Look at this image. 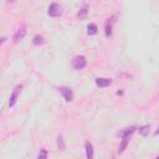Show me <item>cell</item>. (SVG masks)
I'll return each mask as SVG.
<instances>
[{
    "mask_svg": "<svg viewBox=\"0 0 159 159\" xmlns=\"http://www.w3.org/2000/svg\"><path fill=\"white\" fill-rule=\"evenodd\" d=\"M114 17H111L108 19V21L106 22V26H104V32H106V36H111L112 35V27H113V24H114Z\"/></svg>",
    "mask_w": 159,
    "mask_h": 159,
    "instance_id": "8",
    "label": "cell"
},
{
    "mask_svg": "<svg viewBox=\"0 0 159 159\" xmlns=\"http://www.w3.org/2000/svg\"><path fill=\"white\" fill-rule=\"evenodd\" d=\"M97 31H98V27H97L96 24H89V25L87 26V34H88V35H96Z\"/></svg>",
    "mask_w": 159,
    "mask_h": 159,
    "instance_id": "13",
    "label": "cell"
},
{
    "mask_svg": "<svg viewBox=\"0 0 159 159\" xmlns=\"http://www.w3.org/2000/svg\"><path fill=\"white\" fill-rule=\"evenodd\" d=\"M57 144H58V148H60L61 150H65V143H63L62 135H58V137H57Z\"/></svg>",
    "mask_w": 159,
    "mask_h": 159,
    "instance_id": "15",
    "label": "cell"
},
{
    "mask_svg": "<svg viewBox=\"0 0 159 159\" xmlns=\"http://www.w3.org/2000/svg\"><path fill=\"white\" fill-rule=\"evenodd\" d=\"M32 43L36 45V46H40V45H43L45 43V40L41 35H35L34 39H32Z\"/></svg>",
    "mask_w": 159,
    "mask_h": 159,
    "instance_id": "12",
    "label": "cell"
},
{
    "mask_svg": "<svg viewBox=\"0 0 159 159\" xmlns=\"http://www.w3.org/2000/svg\"><path fill=\"white\" fill-rule=\"evenodd\" d=\"M5 41H6V39H5V37H0V46H1V45H2Z\"/></svg>",
    "mask_w": 159,
    "mask_h": 159,
    "instance_id": "17",
    "label": "cell"
},
{
    "mask_svg": "<svg viewBox=\"0 0 159 159\" xmlns=\"http://www.w3.org/2000/svg\"><path fill=\"white\" fill-rule=\"evenodd\" d=\"M37 159H47V150L46 149H41L39 155H37Z\"/></svg>",
    "mask_w": 159,
    "mask_h": 159,
    "instance_id": "16",
    "label": "cell"
},
{
    "mask_svg": "<svg viewBox=\"0 0 159 159\" xmlns=\"http://www.w3.org/2000/svg\"><path fill=\"white\" fill-rule=\"evenodd\" d=\"M135 127H129V128H125V129H123V130H120L118 134H119V137L122 138V137H125V135H132L134 132H135Z\"/></svg>",
    "mask_w": 159,
    "mask_h": 159,
    "instance_id": "10",
    "label": "cell"
},
{
    "mask_svg": "<svg viewBox=\"0 0 159 159\" xmlns=\"http://www.w3.org/2000/svg\"><path fill=\"white\" fill-rule=\"evenodd\" d=\"M86 66H87V60H86L84 56L81 55V56L73 57V60H72V67H73L75 70L81 71V70H83Z\"/></svg>",
    "mask_w": 159,
    "mask_h": 159,
    "instance_id": "2",
    "label": "cell"
},
{
    "mask_svg": "<svg viewBox=\"0 0 159 159\" xmlns=\"http://www.w3.org/2000/svg\"><path fill=\"white\" fill-rule=\"evenodd\" d=\"M25 35H26V27L22 25L20 29L16 30V32H15V35H14V42L21 41V40L25 37Z\"/></svg>",
    "mask_w": 159,
    "mask_h": 159,
    "instance_id": "6",
    "label": "cell"
},
{
    "mask_svg": "<svg viewBox=\"0 0 159 159\" xmlns=\"http://www.w3.org/2000/svg\"><path fill=\"white\" fill-rule=\"evenodd\" d=\"M58 91H60V93L62 94V97H63V99L66 102L73 101V91L70 87H67V86H60L58 87Z\"/></svg>",
    "mask_w": 159,
    "mask_h": 159,
    "instance_id": "3",
    "label": "cell"
},
{
    "mask_svg": "<svg viewBox=\"0 0 159 159\" xmlns=\"http://www.w3.org/2000/svg\"><path fill=\"white\" fill-rule=\"evenodd\" d=\"M87 12H88L87 6H83V7H82V9H80V11L77 12V17H78L80 20H82V19H84V17L87 16Z\"/></svg>",
    "mask_w": 159,
    "mask_h": 159,
    "instance_id": "14",
    "label": "cell"
},
{
    "mask_svg": "<svg viewBox=\"0 0 159 159\" xmlns=\"http://www.w3.org/2000/svg\"><path fill=\"white\" fill-rule=\"evenodd\" d=\"M130 137H132V135L122 137V142H120V145H119V149H118L119 153H123V152H124V149L127 148V145H128V143H129V140H130Z\"/></svg>",
    "mask_w": 159,
    "mask_h": 159,
    "instance_id": "9",
    "label": "cell"
},
{
    "mask_svg": "<svg viewBox=\"0 0 159 159\" xmlns=\"http://www.w3.org/2000/svg\"><path fill=\"white\" fill-rule=\"evenodd\" d=\"M84 149H86V157L87 159H93V145L89 140L84 143Z\"/></svg>",
    "mask_w": 159,
    "mask_h": 159,
    "instance_id": "7",
    "label": "cell"
},
{
    "mask_svg": "<svg viewBox=\"0 0 159 159\" xmlns=\"http://www.w3.org/2000/svg\"><path fill=\"white\" fill-rule=\"evenodd\" d=\"M155 159H159V157H155Z\"/></svg>",
    "mask_w": 159,
    "mask_h": 159,
    "instance_id": "18",
    "label": "cell"
},
{
    "mask_svg": "<svg viewBox=\"0 0 159 159\" xmlns=\"http://www.w3.org/2000/svg\"><path fill=\"white\" fill-rule=\"evenodd\" d=\"M21 89H22V86H21V84H17V86L14 88V91H12L10 98H9V107H14V106H15V103H16V101H17V97H19V94H20V92H21Z\"/></svg>",
    "mask_w": 159,
    "mask_h": 159,
    "instance_id": "4",
    "label": "cell"
},
{
    "mask_svg": "<svg viewBox=\"0 0 159 159\" xmlns=\"http://www.w3.org/2000/svg\"><path fill=\"white\" fill-rule=\"evenodd\" d=\"M63 12V9L60 4L57 2H51L48 5V9H47V14L51 16V17H57V16H61Z\"/></svg>",
    "mask_w": 159,
    "mask_h": 159,
    "instance_id": "1",
    "label": "cell"
},
{
    "mask_svg": "<svg viewBox=\"0 0 159 159\" xmlns=\"http://www.w3.org/2000/svg\"><path fill=\"white\" fill-rule=\"evenodd\" d=\"M96 82V86L99 87V88H104V87H108L111 83H112V80L111 78H106V77H98L94 80Z\"/></svg>",
    "mask_w": 159,
    "mask_h": 159,
    "instance_id": "5",
    "label": "cell"
},
{
    "mask_svg": "<svg viewBox=\"0 0 159 159\" xmlns=\"http://www.w3.org/2000/svg\"><path fill=\"white\" fill-rule=\"evenodd\" d=\"M139 134L142 135V137H147L148 134H149V130H150V125L149 124H144V125H142L139 129Z\"/></svg>",
    "mask_w": 159,
    "mask_h": 159,
    "instance_id": "11",
    "label": "cell"
}]
</instances>
